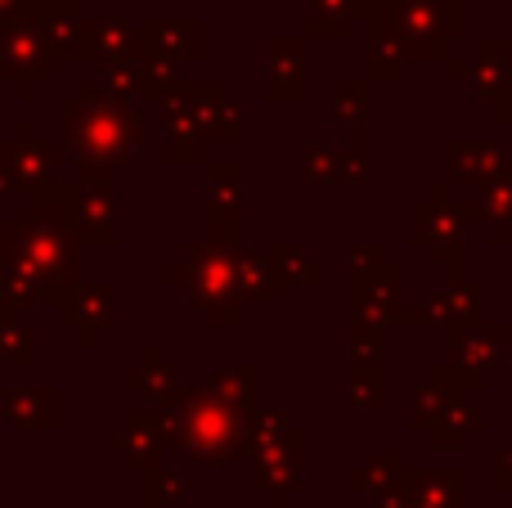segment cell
<instances>
[{
	"label": "cell",
	"instance_id": "cell-10",
	"mask_svg": "<svg viewBox=\"0 0 512 508\" xmlns=\"http://www.w3.org/2000/svg\"><path fill=\"white\" fill-rule=\"evenodd\" d=\"M63 77V54L45 36L41 23H9L0 18V81H59Z\"/></svg>",
	"mask_w": 512,
	"mask_h": 508
},
{
	"label": "cell",
	"instance_id": "cell-1",
	"mask_svg": "<svg viewBox=\"0 0 512 508\" xmlns=\"http://www.w3.org/2000/svg\"><path fill=\"white\" fill-rule=\"evenodd\" d=\"M63 153L77 176H122L144 149V99L104 77H81L77 95L59 99Z\"/></svg>",
	"mask_w": 512,
	"mask_h": 508
},
{
	"label": "cell",
	"instance_id": "cell-35",
	"mask_svg": "<svg viewBox=\"0 0 512 508\" xmlns=\"http://www.w3.org/2000/svg\"><path fill=\"white\" fill-rule=\"evenodd\" d=\"M0 365H14V369L41 365V329H36L27 315L0 320Z\"/></svg>",
	"mask_w": 512,
	"mask_h": 508
},
{
	"label": "cell",
	"instance_id": "cell-33",
	"mask_svg": "<svg viewBox=\"0 0 512 508\" xmlns=\"http://www.w3.org/2000/svg\"><path fill=\"white\" fill-rule=\"evenodd\" d=\"M324 113L342 126H364L369 122V81L360 77H333L324 81Z\"/></svg>",
	"mask_w": 512,
	"mask_h": 508
},
{
	"label": "cell",
	"instance_id": "cell-17",
	"mask_svg": "<svg viewBox=\"0 0 512 508\" xmlns=\"http://www.w3.org/2000/svg\"><path fill=\"white\" fill-rule=\"evenodd\" d=\"M135 54H158L180 68L198 63L207 54V27L203 18H140Z\"/></svg>",
	"mask_w": 512,
	"mask_h": 508
},
{
	"label": "cell",
	"instance_id": "cell-6",
	"mask_svg": "<svg viewBox=\"0 0 512 508\" xmlns=\"http://www.w3.org/2000/svg\"><path fill=\"white\" fill-rule=\"evenodd\" d=\"M364 23L387 27L409 59H445L454 41L468 32V5L463 0H378Z\"/></svg>",
	"mask_w": 512,
	"mask_h": 508
},
{
	"label": "cell",
	"instance_id": "cell-26",
	"mask_svg": "<svg viewBox=\"0 0 512 508\" xmlns=\"http://www.w3.org/2000/svg\"><path fill=\"white\" fill-rule=\"evenodd\" d=\"M95 32H99V72L117 68L135 54V36H140V23L131 18L126 0H104L99 5V18H95Z\"/></svg>",
	"mask_w": 512,
	"mask_h": 508
},
{
	"label": "cell",
	"instance_id": "cell-44",
	"mask_svg": "<svg viewBox=\"0 0 512 508\" xmlns=\"http://www.w3.org/2000/svg\"><path fill=\"white\" fill-rule=\"evenodd\" d=\"M490 486H499V491H508V500H512V441L504 446V455L495 459V473H490Z\"/></svg>",
	"mask_w": 512,
	"mask_h": 508
},
{
	"label": "cell",
	"instance_id": "cell-12",
	"mask_svg": "<svg viewBox=\"0 0 512 508\" xmlns=\"http://www.w3.org/2000/svg\"><path fill=\"white\" fill-rule=\"evenodd\" d=\"M126 315V288L122 284H81L68 302L59 306L63 329L77 333V342L86 351H99L108 338V329H117Z\"/></svg>",
	"mask_w": 512,
	"mask_h": 508
},
{
	"label": "cell",
	"instance_id": "cell-39",
	"mask_svg": "<svg viewBox=\"0 0 512 508\" xmlns=\"http://www.w3.org/2000/svg\"><path fill=\"white\" fill-rule=\"evenodd\" d=\"M189 495L185 477L171 473L167 464L149 468V473H140V508H180Z\"/></svg>",
	"mask_w": 512,
	"mask_h": 508
},
{
	"label": "cell",
	"instance_id": "cell-4",
	"mask_svg": "<svg viewBox=\"0 0 512 508\" xmlns=\"http://www.w3.org/2000/svg\"><path fill=\"white\" fill-rule=\"evenodd\" d=\"M239 248L212 239H194L180 248L176 261L162 266V284L176 288L189 306H198L212 329H239L248 320V293H243V270H239Z\"/></svg>",
	"mask_w": 512,
	"mask_h": 508
},
{
	"label": "cell",
	"instance_id": "cell-27",
	"mask_svg": "<svg viewBox=\"0 0 512 508\" xmlns=\"http://www.w3.org/2000/svg\"><path fill=\"white\" fill-rule=\"evenodd\" d=\"M468 212L486 225L495 243L508 239V234H512V162H504V167H499L490 180L472 185V207H468Z\"/></svg>",
	"mask_w": 512,
	"mask_h": 508
},
{
	"label": "cell",
	"instance_id": "cell-15",
	"mask_svg": "<svg viewBox=\"0 0 512 508\" xmlns=\"http://www.w3.org/2000/svg\"><path fill=\"white\" fill-rule=\"evenodd\" d=\"M346 306L351 315L364 320H387V324H405L409 311V270L400 261H391L387 270L369 279H346Z\"/></svg>",
	"mask_w": 512,
	"mask_h": 508
},
{
	"label": "cell",
	"instance_id": "cell-36",
	"mask_svg": "<svg viewBox=\"0 0 512 508\" xmlns=\"http://www.w3.org/2000/svg\"><path fill=\"white\" fill-rule=\"evenodd\" d=\"M499 167H504V149H499V144L472 140V144H454L450 149V171L463 185H481V180H490Z\"/></svg>",
	"mask_w": 512,
	"mask_h": 508
},
{
	"label": "cell",
	"instance_id": "cell-47",
	"mask_svg": "<svg viewBox=\"0 0 512 508\" xmlns=\"http://www.w3.org/2000/svg\"><path fill=\"white\" fill-rule=\"evenodd\" d=\"M369 508H414V500L405 495V486H396V491L373 495V504H369Z\"/></svg>",
	"mask_w": 512,
	"mask_h": 508
},
{
	"label": "cell",
	"instance_id": "cell-37",
	"mask_svg": "<svg viewBox=\"0 0 512 508\" xmlns=\"http://www.w3.org/2000/svg\"><path fill=\"white\" fill-rule=\"evenodd\" d=\"M369 176V122L346 126V140L333 153V185H360Z\"/></svg>",
	"mask_w": 512,
	"mask_h": 508
},
{
	"label": "cell",
	"instance_id": "cell-43",
	"mask_svg": "<svg viewBox=\"0 0 512 508\" xmlns=\"http://www.w3.org/2000/svg\"><path fill=\"white\" fill-rule=\"evenodd\" d=\"M45 9V0H0V18L9 23H36Z\"/></svg>",
	"mask_w": 512,
	"mask_h": 508
},
{
	"label": "cell",
	"instance_id": "cell-23",
	"mask_svg": "<svg viewBox=\"0 0 512 508\" xmlns=\"http://www.w3.org/2000/svg\"><path fill=\"white\" fill-rule=\"evenodd\" d=\"M508 72H512V63H508L504 41H472L468 59H450V77L463 81V86H472V95H481L486 104L504 90Z\"/></svg>",
	"mask_w": 512,
	"mask_h": 508
},
{
	"label": "cell",
	"instance_id": "cell-5",
	"mask_svg": "<svg viewBox=\"0 0 512 508\" xmlns=\"http://www.w3.org/2000/svg\"><path fill=\"white\" fill-rule=\"evenodd\" d=\"M301 450H306V428H297L283 410L265 405L248 428V455L239 464L243 486L261 495L265 508H283L301 486Z\"/></svg>",
	"mask_w": 512,
	"mask_h": 508
},
{
	"label": "cell",
	"instance_id": "cell-14",
	"mask_svg": "<svg viewBox=\"0 0 512 508\" xmlns=\"http://www.w3.org/2000/svg\"><path fill=\"white\" fill-rule=\"evenodd\" d=\"M261 99L270 104L306 99V36H270L261 45Z\"/></svg>",
	"mask_w": 512,
	"mask_h": 508
},
{
	"label": "cell",
	"instance_id": "cell-11",
	"mask_svg": "<svg viewBox=\"0 0 512 508\" xmlns=\"http://www.w3.org/2000/svg\"><path fill=\"white\" fill-rule=\"evenodd\" d=\"M117 428H122V441H117V464H122L126 473H149V468L167 464L171 432H167V419H162V405H153V401L122 405Z\"/></svg>",
	"mask_w": 512,
	"mask_h": 508
},
{
	"label": "cell",
	"instance_id": "cell-48",
	"mask_svg": "<svg viewBox=\"0 0 512 508\" xmlns=\"http://www.w3.org/2000/svg\"><path fill=\"white\" fill-rule=\"evenodd\" d=\"M0 230H5V221H0Z\"/></svg>",
	"mask_w": 512,
	"mask_h": 508
},
{
	"label": "cell",
	"instance_id": "cell-42",
	"mask_svg": "<svg viewBox=\"0 0 512 508\" xmlns=\"http://www.w3.org/2000/svg\"><path fill=\"white\" fill-rule=\"evenodd\" d=\"M333 153H337V144H328V140L306 144V158H301V176H306V185H333Z\"/></svg>",
	"mask_w": 512,
	"mask_h": 508
},
{
	"label": "cell",
	"instance_id": "cell-20",
	"mask_svg": "<svg viewBox=\"0 0 512 508\" xmlns=\"http://www.w3.org/2000/svg\"><path fill=\"white\" fill-rule=\"evenodd\" d=\"M0 423L14 432H54L63 423V392L45 383L0 387Z\"/></svg>",
	"mask_w": 512,
	"mask_h": 508
},
{
	"label": "cell",
	"instance_id": "cell-24",
	"mask_svg": "<svg viewBox=\"0 0 512 508\" xmlns=\"http://www.w3.org/2000/svg\"><path fill=\"white\" fill-rule=\"evenodd\" d=\"M239 270H243V293L248 302L256 306H283L288 302V275H283V261H279V248L265 243V248H248L243 243L239 252Z\"/></svg>",
	"mask_w": 512,
	"mask_h": 508
},
{
	"label": "cell",
	"instance_id": "cell-19",
	"mask_svg": "<svg viewBox=\"0 0 512 508\" xmlns=\"http://www.w3.org/2000/svg\"><path fill=\"white\" fill-rule=\"evenodd\" d=\"M508 351V329L495 324H468V329H450V360L472 387H486L495 378L499 360Z\"/></svg>",
	"mask_w": 512,
	"mask_h": 508
},
{
	"label": "cell",
	"instance_id": "cell-30",
	"mask_svg": "<svg viewBox=\"0 0 512 508\" xmlns=\"http://www.w3.org/2000/svg\"><path fill=\"white\" fill-rule=\"evenodd\" d=\"M405 495L414 508H468V473L436 468V473H409Z\"/></svg>",
	"mask_w": 512,
	"mask_h": 508
},
{
	"label": "cell",
	"instance_id": "cell-8",
	"mask_svg": "<svg viewBox=\"0 0 512 508\" xmlns=\"http://www.w3.org/2000/svg\"><path fill=\"white\" fill-rule=\"evenodd\" d=\"M468 216L472 212H463V207H450L445 185H432L427 203H409L405 234H409V243L427 248V257L436 266H450V275L463 279L468 275V225H472Z\"/></svg>",
	"mask_w": 512,
	"mask_h": 508
},
{
	"label": "cell",
	"instance_id": "cell-46",
	"mask_svg": "<svg viewBox=\"0 0 512 508\" xmlns=\"http://www.w3.org/2000/svg\"><path fill=\"white\" fill-rule=\"evenodd\" d=\"M14 198H23V189H18L14 171H9V162L0 158V203H14Z\"/></svg>",
	"mask_w": 512,
	"mask_h": 508
},
{
	"label": "cell",
	"instance_id": "cell-3",
	"mask_svg": "<svg viewBox=\"0 0 512 508\" xmlns=\"http://www.w3.org/2000/svg\"><path fill=\"white\" fill-rule=\"evenodd\" d=\"M162 419L171 432V450L194 468H234L248 455L252 419L216 392H207L203 383L171 392L162 401Z\"/></svg>",
	"mask_w": 512,
	"mask_h": 508
},
{
	"label": "cell",
	"instance_id": "cell-13",
	"mask_svg": "<svg viewBox=\"0 0 512 508\" xmlns=\"http://www.w3.org/2000/svg\"><path fill=\"white\" fill-rule=\"evenodd\" d=\"M0 158L9 162L18 189H23V194H32V189L59 185V162L68 158V153H63V140H45V131H41V122H36V117H23L14 140L0 144Z\"/></svg>",
	"mask_w": 512,
	"mask_h": 508
},
{
	"label": "cell",
	"instance_id": "cell-2",
	"mask_svg": "<svg viewBox=\"0 0 512 508\" xmlns=\"http://www.w3.org/2000/svg\"><path fill=\"white\" fill-rule=\"evenodd\" d=\"M81 248L86 243L63 216L54 185L18 198V221H5L0 230V261L27 270L41 288V306H54V311L81 288Z\"/></svg>",
	"mask_w": 512,
	"mask_h": 508
},
{
	"label": "cell",
	"instance_id": "cell-40",
	"mask_svg": "<svg viewBox=\"0 0 512 508\" xmlns=\"http://www.w3.org/2000/svg\"><path fill=\"white\" fill-rule=\"evenodd\" d=\"M391 329H396V324L355 315L351 329H346V351H351V356H382V351H387V342H391Z\"/></svg>",
	"mask_w": 512,
	"mask_h": 508
},
{
	"label": "cell",
	"instance_id": "cell-41",
	"mask_svg": "<svg viewBox=\"0 0 512 508\" xmlns=\"http://www.w3.org/2000/svg\"><path fill=\"white\" fill-rule=\"evenodd\" d=\"M387 266H391L387 243H351V248H346V279H369Z\"/></svg>",
	"mask_w": 512,
	"mask_h": 508
},
{
	"label": "cell",
	"instance_id": "cell-34",
	"mask_svg": "<svg viewBox=\"0 0 512 508\" xmlns=\"http://www.w3.org/2000/svg\"><path fill=\"white\" fill-rule=\"evenodd\" d=\"M409 50L396 41V36L387 32V27H373L369 23V45H364V68H369V77L378 81H405L409 77Z\"/></svg>",
	"mask_w": 512,
	"mask_h": 508
},
{
	"label": "cell",
	"instance_id": "cell-16",
	"mask_svg": "<svg viewBox=\"0 0 512 508\" xmlns=\"http://www.w3.org/2000/svg\"><path fill=\"white\" fill-rule=\"evenodd\" d=\"M207 126L198 117V108L189 104L185 90H171V99L162 104V162L167 167H203L207 162Z\"/></svg>",
	"mask_w": 512,
	"mask_h": 508
},
{
	"label": "cell",
	"instance_id": "cell-25",
	"mask_svg": "<svg viewBox=\"0 0 512 508\" xmlns=\"http://www.w3.org/2000/svg\"><path fill=\"white\" fill-rule=\"evenodd\" d=\"M122 387H126V392H135L140 401L162 405L171 392H180L185 383H180V369L171 365L167 351H162L158 342H149V347L140 351V360L122 369Z\"/></svg>",
	"mask_w": 512,
	"mask_h": 508
},
{
	"label": "cell",
	"instance_id": "cell-18",
	"mask_svg": "<svg viewBox=\"0 0 512 508\" xmlns=\"http://www.w3.org/2000/svg\"><path fill=\"white\" fill-rule=\"evenodd\" d=\"M36 23L45 27V36L54 41V50L63 54V63H90L99 59V32L95 18H86L81 0H45L41 18Z\"/></svg>",
	"mask_w": 512,
	"mask_h": 508
},
{
	"label": "cell",
	"instance_id": "cell-38",
	"mask_svg": "<svg viewBox=\"0 0 512 508\" xmlns=\"http://www.w3.org/2000/svg\"><path fill=\"white\" fill-rule=\"evenodd\" d=\"M283 261V275L292 288H328V266L306 248V243H274Z\"/></svg>",
	"mask_w": 512,
	"mask_h": 508
},
{
	"label": "cell",
	"instance_id": "cell-9",
	"mask_svg": "<svg viewBox=\"0 0 512 508\" xmlns=\"http://www.w3.org/2000/svg\"><path fill=\"white\" fill-rule=\"evenodd\" d=\"M203 239L248 243V167L234 158L203 162Z\"/></svg>",
	"mask_w": 512,
	"mask_h": 508
},
{
	"label": "cell",
	"instance_id": "cell-21",
	"mask_svg": "<svg viewBox=\"0 0 512 508\" xmlns=\"http://www.w3.org/2000/svg\"><path fill=\"white\" fill-rule=\"evenodd\" d=\"M486 288L481 284H463L454 279L450 288L432 293L423 306H409L405 311V324H441V329H468V324H481L486 320Z\"/></svg>",
	"mask_w": 512,
	"mask_h": 508
},
{
	"label": "cell",
	"instance_id": "cell-32",
	"mask_svg": "<svg viewBox=\"0 0 512 508\" xmlns=\"http://www.w3.org/2000/svg\"><path fill=\"white\" fill-rule=\"evenodd\" d=\"M409 455L400 446L382 450V455H369L360 468L346 473V491H369V495H382V491H396V486L409 482Z\"/></svg>",
	"mask_w": 512,
	"mask_h": 508
},
{
	"label": "cell",
	"instance_id": "cell-31",
	"mask_svg": "<svg viewBox=\"0 0 512 508\" xmlns=\"http://www.w3.org/2000/svg\"><path fill=\"white\" fill-rule=\"evenodd\" d=\"M378 0H310V14H306V41H342L351 32V23L369 18V9Z\"/></svg>",
	"mask_w": 512,
	"mask_h": 508
},
{
	"label": "cell",
	"instance_id": "cell-22",
	"mask_svg": "<svg viewBox=\"0 0 512 508\" xmlns=\"http://www.w3.org/2000/svg\"><path fill=\"white\" fill-rule=\"evenodd\" d=\"M468 392H472V383L454 365L432 369V374L423 378V387L409 392V428L427 432L432 423H441L445 414H454L459 405H468Z\"/></svg>",
	"mask_w": 512,
	"mask_h": 508
},
{
	"label": "cell",
	"instance_id": "cell-28",
	"mask_svg": "<svg viewBox=\"0 0 512 508\" xmlns=\"http://www.w3.org/2000/svg\"><path fill=\"white\" fill-rule=\"evenodd\" d=\"M207 392H216L221 401H230L234 410H243L248 419L265 410V369L261 365H230V369H212L203 378Z\"/></svg>",
	"mask_w": 512,
	"mask_h": 508
},
{
	"label": "cell",
	"instance_id": "cell-7",
	"mask_svg": "<svg viewBox=\"0 0 512 508\" xmlns=\"http://www.w3.org/2000/svg\"><path fill=\"white\" fill-rule=\"evenodd\" d=\"M59 203L86 248H122L126 243V185L122 176H77L59 180Z\"/></svg>",
	"mask_w": 512,
	"mask_h": 508
},
{
	"label": "cell",
	"instance_id": "cell-29",
	"mask_svg": "<svg viewBox=\"0 0 512 508\" xmlns=\"http://www.w3.org/2000/svg\"><path fill=\"white\" fill-rule=\"evenodd\" d=\"M346 405L355 410H382L391 396V374L382 365V356H351L346 360Z\"/></svg>",
	"mask_w": 512,
	"mask_h": 508
},
{
	"label": "cell",
	"instance_id": "cell-45",
	"mask_svg": "<svg viewBox=\"0 0 512 508\" xmlns=\"http://www.w3.org/2000/svg\"><path fill=\"white\" fill-rule=\"evenodd\" d=\"M490 117H495V122H512V72H508V81H504V90H499L495 99H490Z\"/></svg>",
	"mask_w": 512,
	"mask_h": 508
}]
</instances>
